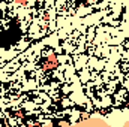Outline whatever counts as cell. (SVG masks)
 Returning a JSON list of instances; mask_svg holds the SVG:
<instances>
[{
  "label": "cell",
  "instance_id": "1",
  "mask_svg": "<svg viewBox=\"0 0 129 127\" xmlns=\"http://www.w3.org/2000/svg\"><path fill=\"white\" fill-rule=\"evenodd\" d=\"M39 66L44 70H53V69L59 67V57L56 54H48L45 58H42L39 61Z\"/></svg>",
  "mask_w": 129,
  "mask_h": 127
},
{
  "label": "cell",
  "instance_id": "2",
  "mask_svg": "<svg viewBox=\"0 0 129 127\" xmlns=\"http://www.w3.org/2000/svg\"><path fill=\"white\" fill-rule=\"evenodd\" d=\"M80 124H105V123L101 121V120H89V121H83Z\"/></svg>",
  "mask_w": 129,
  "mask_h": 127
},
{
  "label": "cell",
  "instance_id": "3",
  "mask_svg": "<svg viewBox=\"0 0 129 127\" xmlns=\"http://www.w3.org/2000/svg\"><path fill=\"white\" fill-rule=\"evenodd\" d=\"M29 2L30 0H15V3L18 6H29Z\"/></svg>",
  "mask_w": 129,
  "mask_h": 127
},
{
  "label": "cell",
  "instance_id": "4",
  "mask_svg": "<svg viewBox=\"0 0 129 127\" xmlns=\"http://www.w3.org/2000/svg\"><path fill=\"white\" fill-rule=\"evenodd\" d=\"M86 2H87L89 5H92V3H95V2H98V0H86Z\"/></svg>",
  "mask_w": 129,
  "mask_h": 127
},
{
  "label": "cell",
  "instance_id": "5",
  "mask_svg": "<svg viewBox=\"0 0 129 127\" xmlns=\"http://www.w3.org/2000/svg\"><path fill=\"white\" fill-rule=\"evenodd\" d=\"M35 2H38V0H35Z\"/></svg>",
  "mask_w": 129,
  "mask_h": 127
}]
</instances>
